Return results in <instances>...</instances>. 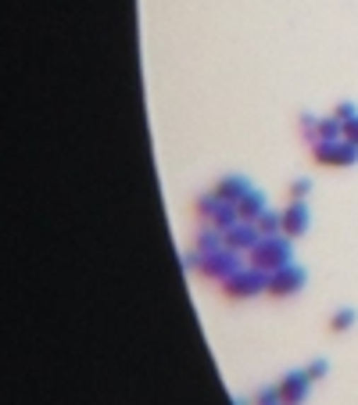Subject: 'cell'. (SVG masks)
Returning a JSON list of instances; mask_svg holds the SVG:
<instances>
[{
	"instance_id": "18",
	"label": "cell",
	"mask_w": 358,
	"mask_h": 405,
	"mask_svg": "<svg viewBox=\"0 0 358 405\" xmlns=\"http://www.w3.org/2000/svg\"><path fill=\"white\" fill-rule=\"evenodd\" d=\"M301 130H305V137L316 144V137H319V119H316V115H301Z\"/></svg>"
},
{
	"instance_id": "6",
	"label": "cell",
	"mask_w": 358,
	"mask_h": 405,
	"mask_svg": "<svg viewBox=\"0 0 358 405\" xmlns=\"http://www.w3.org/2000/svg\"><path fill=\"white\" fill-rule=\"evenodd\" d=\"M197 215L204 219V226H215V229H229L236 222V208L229 201H222L219 194L197 198Z\"/></svg>"
},
{
	"instance_id": "11",
	"label": "cell",
	"mask_w": 358,
	"mask_h": 405,
	"mask_svg": "<svg viewBox=\"0 0 358 405\" xmlns=\"http://www.w3.org/2000/svg\"><path fill=\"white\" fill-rule=\"evenodd\" d=\"M251 190V183H248V176H241V172H236V176H226V180H219L215 183V194L222 198V201H229V205H236L244 194Z\"/></svg>"
},
{
	"instance_id": "22",
	"label": "cell",
	"mask_w": 358,
	"mask_h": 405,
	"mask_svg": "<svg viewBox=\"0 0 358 405\" xmlns=\"http://www.w3.org/2000/svg\"><path fill=\"white\" fill-rule=\"evenodd\" d=\"M279 405H283V401H279Z\"/></svg>"
},
{
	"instance_id": "2",
	"label": "cell",
	"mask_w": 358,
	"mask_h": 405,
	"mask_svg": "<svg viewBox=\"0 0 358 405\" xmlns=\"http://www.w3.org/2000/svg\"><path fill=\"white\" fill-rule=\"evenodd\" d=\"M236 269H244V258H241V251H233V248L208 251V255H201V266H197V273L204 280H219V283H226Z\"/></svg>"
},
{
	"instance_id": "14",
	"label": "cell",
	"mask_w": 358,
	"mask_h": 405,
	"mask_svg": "<svg viewBox=\"0 0 358 405\" xmlns=\"http://www.w3.org/2000/svg\"><path fill=\"white\" fill-rule=\"evenodd\" d=\"M344 137V122L337 119V115H330V119H319V137H316V144H323V140H340Z\"/></svg>"
},
{
	"instance_id": "19",
	"label": "cell",
	"mask_w": 358,
	"mask_h": 405,
	"mask_svg": "<svg viewBox=\"0 0 358 405\" xmlns=\"http://www.w3.org/2000/svg\"><path fill=\"white\" fill-rule=\"evenodd\" d=\"M305 373H308L312 380H323V377L330 373V363H326V359H316V363H308V370H305Z\"/></svg>"
},
{
	"instance_id": "8",
	"label": "cell",
	"mask_w": 358,
	"mask_h": 405,
	"mask_svg": "<svg viewBox=\"0 0 358 405\" xmlns=\"http://www.w3.org/2000/svg\"><path fill=\"white\" fill-rule=\"evenodd\" d=\"M308 387H312V377L305 370H290L283 380H279V401L283 405H301L308 398Z\"/></svg>"
},
{
	"instance_id": "13",
	"label": "cell",
	"mask_w": 358,
	"mask_h": 405,
	"mask_svg": "<svg viewBox=\"0 0 358 405\" xmlns=\"http://www.w3.org/2000/svg\"><path fill=\"white\" fill-rule=\"evenodd\" d=\"M255 226H258V234H262V237H276V234H283V212L265 208V212L255 219Z\"/></svg>"
},
{
	"instance_id": "21",
	"label": "cell",
	"mask_w": 358,
	"mask_h": 405,
	"mask_svg": "<svg viewBox=\"0 0 358 405\" xmlns=\"http://www.w3.org/2000/svg\"><path fill=\"white\" fill-rule=\"evenodd\" d=\"M344 140H351V144H358V115L351 122H344Z\"/></svg>"
},
{
	"instance_id": "5",
	"label": "cell",
	"mask_w": 358,
	"mask_h": 405,
	"mask_svg": "<svg viewBox=\"0 0 358 405\" xmlns=\"http://www.w3.org/2000/svg\"><path fill=\"white\" fill-rule=\"evenodd\" d=\"M308 283V273L301 269V266H283V269H276V273H269V287L265 291L272 295V298H290V295H297L301 287Z\"/></svg>"
},
{
	"instance_id": "3",
	"label": "cell",
	"mask_w": 358,
	"mask_h": 405,
	"mask_svg": "<svg viewBox=\"0 0 358 405\" xmlns=\"http://www.w3.org/2000/svg\"><path fill=\"white\" fill-rule=\"evenodd\" d=\"M312 158L319 165H330V169H351L358 165V144L351 140H323V144H312Z\"/></svg>"
},
{
	"instance_id": "7",
	"label": "cell",
	"mask_w": 358,
	"mask_h": 405,
	"mask_svg": "<svg viewBox=\"0 0 358 405\" xmlns=\"http://www.w3.org/2000/svg\"><path fill=\"white\" fill-rule=\"evenodd\" d=\"M222 241H226V248L248 255V251L262 241V234H258V226H255V222H241V219H236L229 229H222Z\"/></svg>"
},
{
	"instance_id": "10",
	"label": "cell",
	"mask_w": 358,
	"mask_h": 405,
	"mask_svg": "<svg viewBox=\"0 0 358 405\" xmlns=\"http://www.w3.org/2000/svg\"><path fill=\"white\" fill-rule=\"evenodd\" d=\"M233 208H236V219H241V222H255V219H258V215H262L269 205H265V194L251 187V190H248L241 201H236Z\"/></svg>"
},
{
	"instance_id": "20",
	"label": "cell",
	"mask_w": 358,
	"mask_h": 405,
	"mask_svg": "<svg viewBox=\"0 0 358 405\" xmlns=\"http://www.w3.org/2000/svg\"><path fill=\"white\" fill-rule=\"evenodd\" d=\"M258 405H279V384H276V387H265V391L258 394Z\"/></svg>"
},
{
	"instance_id": "12",
	"label": "cell",
	"mask_w": 358,
	"mask_h": 405,
	"mask_svg": "<svg viewBox=\"0 0 358 405\" xmlns=\"http://www.w3.org/2000/svg\"><path fill=\"white\" fill-rule=\"evenodd\" d=\"M219 248H226V241H222V229H215V226H204L201 234H197V241H194V251L208 255V251H219Z\"/></svg>"
},
{
	"instance_id": "16",
	"label": "cell",
	"mask_w": 358,
	"mask_h": 405,
	"mask_svg": "<svg viewBox=\"0 0 358 405\" xmlns=\"http://www.w3.org/2000/svg\"><path fill=\"white\" fill-rule=\"evenodd\" d=\"M308 190H312V180H294L290 183V201H305Z\"/></svg>"
},
{
	"instance_id": "1",
	"label": "cell",
	"mask_w": 358,
	"mask_h": 405,
	"mask_svg": "<svg viewBox=\"0 0 358 405\" xmlns=\"http://www.w3.org/2000/svg\"><path fill=\"white\" fill-rule=\"evenodd\" d=\"M248 258H251L255 269H262V273H276V269H283V266L294 262V244H290V237H283V234H276V237H262V241L248 251Z\"/></svg>"
},
{
	"instance_id": "15",
	"label": "cell",
	"mask_w": 358,
	"mask_h": 405,
	"mask_svg": "<svg viewBox=\"0 0 358 405\" xmlns=\"http://www.w3.org/2000/svg\"><path fill=\"white\" fill-rule=\"evenodd\" d=\"M354 326V309H340L333 319H330V330H337V333H344V330H351Z\"/></svg>"
},
{
	"instance_id": "9",
	"label": "cell",
	"mask_w": 358,
	"mask_h": 405,
	"mask_svg": "<svg viewBox=\"0 0 358 405\" xmlns=\"http://www.w3.org/2000/svg\"><path fill=\"white\" fill-rule=\"evenodd\" d=\"M308 226H312V212L305 201H290L283 208V237H305L308 234Z\"/></svg>"
},
{
	"instance_id": "17",
	"label": "cell",
	"mask_w": 358,
	"mask_h": 405,
	"mask_svg": "<svg viewBox=\"0 0 358 405\" xmlns=\"http://www.w3.org/2000/svg\"><path fill=\"white\" fill-rule=\"evenodd\" d=\"M333 115H337V119H340V122H351V119H354V115H358V108H354L351 101H340V104L333 108Z\"/></svg>"
},
{
	"instance_id": "4",
	"label": "cell",
	"mask_w": 358,
	"mask_h": 405,
	"mask_svg": "<svg viewBox=\"0 0 358 405\" xmlns=\"http://www.w3.org/2000/svg\"><path fill=\"white\" fill-rule=\"evenodd\" d=\"M265 287H269V273L248 266V269H236V273L222 283V291H226L229 298H255V295L265 291Z\"/></svg>"
}]
</instances>
